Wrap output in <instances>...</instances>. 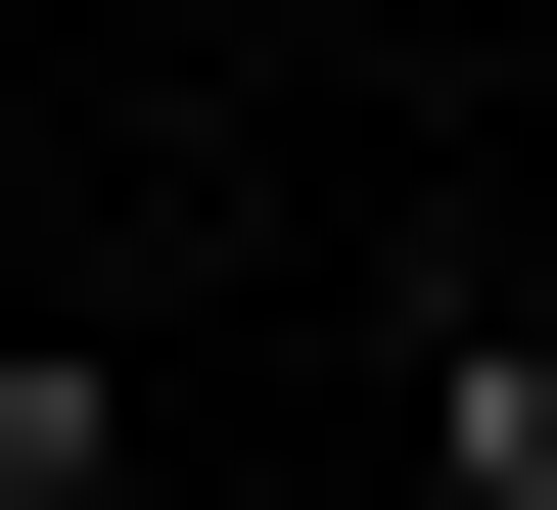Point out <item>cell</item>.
<instances>
[{"instance_id":"1","label":"cell","mask_w":557,"mask_h":510,"mask_svg":"<svg viewBox=\"0 0 557 510\" xmlns=\"http://www.w3.org/2000/svg\"><path fill=\"white\" fill-rule=\"evenodd\" d=\"M418 510H557V278H465V325H418Z\"/></svg>"},{"instance_id":"2","label":"cell","mask_w":557,"mask_h":510,"mask_svg":"<svg viewBox=\"0 0 557 510\" xmlns=\"http://www.w3.org/2000/svg\"><path fill=\"white\" fill-rule=\"evenodd\" d=\"M0 510H139V372H94V325L0 372Z\"/></svg>"}]
</instances>
